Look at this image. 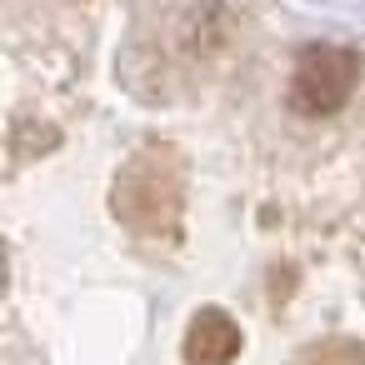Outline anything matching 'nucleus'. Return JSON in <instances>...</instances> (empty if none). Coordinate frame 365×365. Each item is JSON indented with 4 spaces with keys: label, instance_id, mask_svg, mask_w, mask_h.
I'll return each instance as SVG.
<instances>
[{
    "label": "nucleus",
    "instance_id": "1",
    "mask_svg": "<svg viewBox=\"0 0 365 365\" xmlns=\"http://www.w3.org/2000/svg\"><path fill=\"white\" fill-rule=\"evenodd\" d=\"M180 210V165L175 150H140L115 180V215L135 230H165Z\"/></svg>",
    "mask_w": 365,
    "mask_h": 365
},
{
    "label": "nucleus",
    "instance_id": "2",
    "mask_svg": "<svg viewBox=\"0 0 365 365\" xmlns=\"http://www.w3.org/2000/svg\"><path fill=\"white\" fill-rule=\"evenodd\" d=\"M360 86V56L350 46H305L290 71V106L300 115H335Z\"/></svg>",
    "mask_w": 365,
    "mask_h": 365
},
{
    "label": "nucleus",
    "instance_id": "3",
    "mask_svg": "<svg viewBox=\"0 0 365 365\" xmlns=\"http://www.w3.org/2000/svg\"><path fill=\"white\" fill-rule=\"evenodd\" d=\"M240 345H245L240 325L220 305H205V310L190 315L185 340H180V355H185V365H230L240 355Z\"/></svg>",
    "mask_w": 365,
    "mask_h": 365
},
{
    "label": "nucleus",
    "instance_id": "4",
    "mask_svg": "<svg viewBox=\"0 0 365 365\" xmlns=\"http://www.w3.org/2000/svg\"><path fill=\"white\" fill-rule=\"evenodd\" d=\"M295 365H365V345H355V340H320V345L300 350Z\"/></svg>",
    "mask_w": 365,
    "mask_h": 365
}]
</instances>
